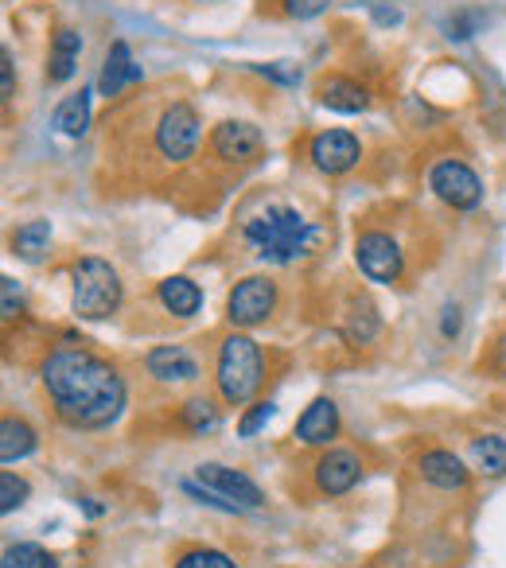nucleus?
<instances>
[{"label":"nucleus","mask_w":506,"mask_h":568,"mask_svg":"<svg viewBox=\"0 0 506 568\" xmlns=\"http://www.w3.org/2000/svg\"><path fill=\"white\" fill-rule=\"evenodd\" d=\"M355 265L366 281L397 284L405 273V253H402V245H397V237H389L386 230H366L355 242Z\"/></svg>","instance_id":"obj_8"},{"label":"nucleus","mask_w":506,"mask_h":568,"mask_svg":"<svg viewBox=\"0 0 506 568\" xmlns=\"http://www.w3.org/2000/svg\"><path fill=\"white\" fill-rule=\"evenodd\" d=\"M40 386L59 425L74 433H102L118 425L129 405V386L110 358L87 347H55L40 363Z\"/></svg>","instance_id":"obj_1"},{"label":"nucleus","mask_w":506,"mask_h":568,"mask_svg":"<svg viewBox=\"0 0 506 568\" xmlns=\"http://www.w3.org/2000/svg\"><path fill=\"white\" fill-rule=\"evenodd\" d=\"M17 94V63H12V48H0V102L9 105Z\"/></svg>","instance_id":"obj_33"},{"label":"nucleus","mask_w":506,"mask_h":568,"mask_svg":"<svg viewBox=\"0 0 506 568\" xmlns=\"http://www.w3.org/2000/svg\"><path fill=\"white\" fill-rule=\"evenodd\" d=\"M183 490L222 514H245V510H262L265 506V490L245 471L226 467V464H199L195 475L183 479Z\"/></svg>","instance_id":"obj_5"},{"label":"nucleus","mask_w":506,"mask_h":568,"mask_svg":"<svg viewBox=\"0 0 506 568\" xmlns=\"http://www.w3.org/2000/svg\"><path fill=\"white\" fill-rule=\"evenodd\" d=\"M253 71L281 82V87H296V82H301V67H293V63H262V67H253Z\"/></svg>","instance_id":"obj_34"},{"label":"nucleus","mask_w":506,"mask_h":568,"mask_svg":"<svg viewBox=\"0 0 506 568\" xmlns=\"http://www.w3.org/2000/svg\"><path fill=\"white\" fill-rule=\"evenodd\" d=\"M156 301L164 304L172 320H191L203 312V288L191 276H168V281L156 284Z\"/></svg>","instance_id":"obj_17"},{"label":"nucleus","mask_w":506,"mask_h":568,"mask_svg":"<svg viewBox=\"0 0 506 568\" xmlns=\"http://www.w3.org/2000/svg\"><path fill=\"white\" fill-rule=\"evenodd\" d=\"M125 304V284L121 273L105 257H79L71 265V308L79 320L102 324L113 320Z\"/></svg>","instance_id":"obj_4"},{"label":"nucleus","mask_w":506,"mask_h":568,"mask_svg":"<svg viewBox=\"0 0 506 568\" xmlns=\"http://www.w3.org/2000/svg\"><path fill=\"white\" fill-rule=\"evenodd\" d=\"M79 55H82V36L74 32V28H55L51 51H48V79L71 82L74 71H79Z\"/></svg>","instance_id":"obj_19"},{"label":"nucleus","mask_w":506,"mask_h":568,"mask_svg":"<svg viewBox=\"0 0 506 568\" xmlns=\"http://www.w3.org/2000/svg\"><path fill=\"white\" fill-rule=\"evenodd\" d=\"M203 4H214V0H203Z\"/></svg>","instance_id":"obj_38"},{"label":"nucleus","mask_w":506,"mask_h":568,"mask_svg":"<svg viewBox=\"0 0 506 568\" xmlns=\"http://www.w3.org/2000/svg\"><path fill=\"white\" fill-rule=\"evenodd\" d=\"M487 371L495 374V378H506V332L495 339V347H490L487 355Z\"/></svg>","instance_id":"obj_35"},{"label":"nucleus","mask_w":506,"mask_h":568,"mask_svg":"<svg viewBox=\"0 0 506 568\" xmlns=\"http://www.w3.org/2000/svg\"><path fill=\"white\" fill-rule=\"evenodd\" d=\"M428 187L436 191L441 203H448L452 211H475L483 203V183L464 160H436L428 168Z\"/></svg>","instance_id":"obj_9"},{"label":"nucleus","mask_w":506,"mask_h":568,"mask_svg":"<svg viewBox=\"0 0 506 568\" xmlns=\"http://www.w3.org/2000/svg\"><path fill=\"white\" fill-rule=\"evenodd\" d=\"M479 24H483L479 12L464 9V12H452V17L444 20V32H448V40H472V36H479Z\"/></svg>","instance_id":"obj_31"},{"label":"nucleus","mask_w":506,"mask_h":568,"mask_svg":"<svg viewBox=\"0 0 506 568\" xmlns=\"http://www.w3.org/2000/svg\"><path fill=\"white\" fill-rule=\"evenodd\" d=\"M308 160L316 172L343 175L363 160V141L351 129H324L308 141Z\"/></svg>","instance_id":"obj_11"},{"label":"nucleus","mask_w":506,"mask_h":568,"mask_svg":"<svg viewBox=\"0 0 506 568\" xmlns=\"http://www.w3.org/2000/svg\"><path fill=\"white\" fill-rule=\"evenodd\" d=\"M363 456L351 448H324L312 464V483L324 498H343L363 483Z\"/></svg>","instance_id":"obj_10"},{"label":"nucleus","mask_w":506,"mask_h":568,"mask_svg":"<svg viewBox=\"0 0 506 568\" xmlns=\"http://www.w3.org/2000/svg\"><path fill=\"white\" fill-rule=\"evenodd\" d=\"M129 82H141V67H136L129 43L118 40L110 48V55H105V63H102V79H98V90H102L105 98H118L121 90L129 87Z\"/></svg>","instance_id":"obj_18"},{"label":"nucleus","mask_w":506,"mask_h":568,"mask_svg":"<svg viewBox=\"0 0 506 568\" xmlns=\"http://www.w3.org/2000/svg\"><path fill=\"white\" fill-rule=\"evenodd\" d=\"M211 152L222 164H253L265 152V136L253 121H222L211 133Z\"/></svg>","instance_id":"obj_12"},{"label":"nucleus","mask_w":506,"mask_h":568,"mask_svg":"<svg viewBox=\"0 0 506 568\" xmlns=\"http://www.w3.org/2000/svg\"><path fill=\"white\" fill-rule=\"evenodd\" d=\"M374 20H378V24H402V12L397 9H374Z\"/></svg>","instance_id":"obj_37"},{"label":"nucleus","mask_w":506,"mask_h":568,"mask_svg":"<svg viewBox=\"0 0 506 568\" xmlns=\"http://www.w3.org/2000/svg\"><path fill=\"white\" fill-rule=\"evenodd\" d=\"M281 12H285L289 20H316L324 17L327 9H332L335 0H277Z\"/></svg>","instance_id":"obj_32"},{"label":"nucleus","mask_w":506,"mask_h":568,"mask_svg":"<svg viewBox=\"0 0 506 568\" xmlns=\"http://www.w3.org/2000/svg\"><path fill=\"white\" fill-rule=\"evenodd\" d=\"M417 475L433 490H441V495H464V490L472 487V471H467V464L456 456V452H448V448L421 452Z\"/></svg>","instance_id":"obj_13"},{"label":"nucleus","mask_w":506,"mask_h":568,"mask_svg":"<svg viewBox=\"0 0 506 568\" xmlns=\"http://www.w3.org/2000/svg\"><path fill=\"white\" fill-rule=\"evenodd\" d=\"M0 296H4V304H0V320H4V324L24 316V288H20L17 276H4V281H0Z\"/></svg>","instance_id":"obj_30"},{"label":"nucleus","mask_w":506,"mask_h":568,"mask_svg":"<svg viewBox=\"0 0 506 568\" xmlns=\"http://www.w3.org/2000/svg\"><path fill=\"white\" fill-rule=\"evenodd\" d=\"M144 371H149V378L164 382V386H188V382H199L203 366H199V358L188 347L168 343V347H152L144 355Z\"/></svg>","instance_id":"obj_14"},{"label":"nucleus","mask_w":506,"mask_h":568,"mask_svg":"<svg viewBox=\"0 0 506 568\" xmlns=\"http://www.w3.org/2000/svg\"><path fill=\"white\" fill-rule=\"evenodd\" d=\"M340 405L332 397H316L293 425V440L304 444V448H332V440L340 436Z\"/></svg>","instance_id":"obj_15"},{"label":"nucleus","mask_w":506,"mask_h":568,"mask_svg":"<svg viewBox=\"0 0 506 568\" xmlns=\"http://www.w3.org/2000/svg\"><path fill=\"white\" fill-rule=\"evenodd\" d=\"M459 327H464V320H459V308H456V304H448V308H444V327H441L444 339H456Z\"/></svg>","instance_id":"obj_36"},{"label":"nucleus","mask_w":506,"mask_h":568,"mask_svg":"<svg viewBox=\"0 0 506 568\" xmlns=\"http://www.w3.org/2000/svg\"><path fill=\"white\" fill-rule=\"evenodd\" d=\"M265 386V355L262 347L242 332H230L214 351V389L226 409H242Z\"/></svg>","instance_id":"obj_3"},{"label":"nucleus","mask_w":506,"mask_h":568,"mask_svg":"<svg viewBox=\"0 0 506 568\" xmlns=\"http://www.w3.org/2000/svg\"><path fill=\"white\" fill-rule=\"evenodd\" d=\"M467 456H472V467L479 475H487V479H503L506 475V436H498V433L475 436L472 448H467Z\"/></svg>","instance_id":"obj_23"},{"label":"nucleus","mask_w":506,"mask_h":568,"mask_svg":"<svg viewBox=\"0 0 506 568\" xmlns=\"http://www.w3.org/2000/svg\"><path fill=\"white\" fill-rule=\"evenodd\" d=\"M316 102L335 113H366L374 98L358 79H347V74H324V79L316 82Z\"/></svg>","instance_id":"obj_16"},{"label":"nucleus","mask_w":506,"mask_h":568,"mask_svg":"<svg viewBox=\"0 0 506 568\" xmlns=\"http://www.w3.org/2000/svg\"><path fill=\"white\" fill-rule=\"evenodd\" d=\"M28 495H32V487H28L24 475H17V471L0 475V514L20 510V506L28 503Z\"/></svg>","instance_id":"obj_28"},{"label":"nucleus","mask_w":506,"mask_h":568,"mask_svg":"<svg viewBox=\"0 0 506 568\" xmlns=\"http://www.w3.org/2000/svg\"><path fill=\"white\" fill-rule=\"evenodd\" d=\"M12 250H17V257L28 261V265H40L51 250V222L48 219L24 222V226L12 234Z\"/></svg>","instance_id":"obj_24"},{"label":"nucleus","mask_w":506,"mask_h":568,"mask_svg":"<svg viewBox=\"0 0 506 568\" xmlns=\"http://www.w3.org/2000/svg\"><path fill=\"white\" fill-rule=\"evenodd\" d=\"M175 420H180V428L188 436H211V433H219L222 413L211 397H188V402L175 409Z\"/></svg>","instance_id":"obj_22"},{"label":"nucleus","mask_w":506,"mask_h":568,"mask_svg":"<svg viewBox=\"0 0 506 568\" xmlns=\"http://www.w3.org/2000/svg\"><path fill=\"white\" fill-rule=\"evenodd\" d=\"M0 568H59V557L36 541H17L0 552Z\"/></svg>","instance_id":"obj_25"},{"label":"nucleus","mask_w":506,"mask_h":568,"mask_svg":"<svg viewBox=\"0 0 506 568\" xmlns=\"http://www.w3.org/2000/svg\"><path fill=\"white\" fill-rule=\"evenodd\" d=\"M172 568H237V560L211 545H195V549H183Z\"/></svg>","instance_id":"obj_26"},{"label":"nucleus","mask_w":506,"mask_h":568,"mask_svg":"<svg viewBox=\"0 0 506 568\" xmlns=\"http://www.w3.org/2000/svg\"><path fill=\"white\" fill-rule=\"evenodd\" d=\"M242 237L265 265H296L327 245V226L304 219L296 206L273 203L242 222Z\"/></svg>","instance_id":"obj_2"},{"label":"nucleus","mask_w":506,"mask_h":568,"mask_svg":"<svg viewBox=\"0 0 506 568\" xmlns=\"http://www.w3.org/2000/svg\"><path fill=\"white\" fill-rule=\"evenodd\" d=\"M199 136H203V125H199V113L191 102H168L160 110L156 125H152V149L164 164L180 168L195 156Z\"/></svg>","instance_id":"obj_6"},{"label":"nucleus","mask_w":506,"mask_h":568,"mask_svg":"<svg viewBox=\"0 0 506 568\" xmlns=\"http://www.w3.org/2000/svg\"><path fill=\"white\" fill-rule=\"evenodd\" d=\"M273 413H277V405H273V402H253L250 409L242 413V420H237V436H242V440L257 436L273 420Z\"/></svg>","instance_id":"obj_29"},{"label":"nucleus","mask_w":506,"mask_h":568,"mask_svg":"<svg viewBox=\"0 0 506 568\" xmlns=\"http://www.w3.org/2000/svg\"><path fill=\"white\" fill-rule=\"evenodd\" d=\"M36 448H40V433H36L24 417L0 420V459H4V464L9 467L20 464V459H28Z\"/></svg>","instance_id":"obj_20"},{"label":"nucleus","mask_w":506,"mask_h":568,"mask_svg":"<svg viewBox=\"0 0 506 568\" xmlns=\"http://www.w3.org/2000/svg\"><path fill=\"white\" fill-rule=\"evenodd\" d=\"M90 98H94V90L82 87L79 94L63 98L55 110V118H51V125H55V133L71 136V141H79L82 133L90 129Z\"/></svg>","instance_id":"obj_21"},{"label":"nucleus","mask_w":506,"mask_h":568,"mask_svg":"<svg viewBox=\"0 0 506 568\" xmlns=\"http://www.w3.org/2000/svg\"><path fill=\"white\" fill-rule=\"evenodd\" d=\"M277 301H281V288L273 276H265V273L242 276L226 296L230 327H262L265 320L277 312Z\"/></svg>","instance_id":"obj_7"},{"label":"nucleus","mask_w":506,"mask_h":568,"mask_svg":"<svg viewBox=\"0 0 506 568\" xmlns=\"http://www.w3.org/2000/svg\"><path fill=\"white\" fill-rule=\"evenodd\" d=\"M378 327H382L378 312H374L366 301H358L355 308H351V316H347V332H351V339H355V343H371L374 335H378Z\"/></svg>","instance_id":"obj_27"}]
</instances>
